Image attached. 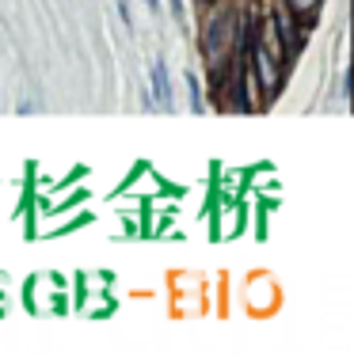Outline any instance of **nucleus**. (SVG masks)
I'll use <instances>...</instances> for the list:
<instances>
[{
	"label": "nucleus",
	"instance_id": "f257e3e1",
	"mask_svg": "<svg viewBox=\"0 0 354 361\" xmlns=\"http://www.w3.org/2000/svg\"><path fill=\"white\" fill-rule=\"evenodd\" d=\"M248 42H252V35H248ZM248 61H252V76H255V84H259V92H274V84H278V65H274V57L267 54V42H252Z\"/></svg>",
	"mask_w": 354,
	"mask_h": 361
},
{
	"label": "nucleus",
	"instance_id": "f03ea898",
	"mask_svg": "<svg viewBox=\"0 0 354 361\" xmlns=\"http://www.w3.org/2000/svg\"><path fill=\"white\" fill-rule=\"evenodd\" d=\"M229 38H236V23H232V16H229V12H218V16L210 19V27H206L202 54L218 61V57H221V50L229 46Z\"/></svg>",
	"mask_w": 354,
	"mask_h": 361
},
{
	"label": "nucleus",
	"instance_id": "7ed1b4c3",
	"mask_svg": "<svg viewBox=\"0 0 354 361\" xmlns=\"http://www.w3.org/2000/svg\"><path fill=\"white\" fill-rule=\"evenodd\" d=\"M271 23H274V31H278V46H282V57H293V46H301L297 42V27H293V12H286V8H278V12L271 16Z\"/></svg>",
	"mask_w": 354,
	"mask_h": 361
},
{
	"label": "nucleus",
	"instance_id": "20e7f679",
	"mask_svg": "<svg viewBox=\"0 0 354 361\" xmlns=\"http://www.w3.org/2000/svg\"><path fill=\"white\" fill-rule=\"evenodd\" d=\"M153 92H156V103H168L172 92H168V65L156 57L153 61Z\"/></svg>",
	"mask_w": 354,
	"mask_h": 361
},
{
	"label": "nucleus",
	"instance_id": "39448f33",
	"mask_svg": "<svg viewBox=\"0 0 354 361\" xmlns=\"http://www.w3.org/2000/svg\"><path fill=\"white\" fill-rule=\"evenodd\" d=\"M187 92H191V111H202V92H199V76L187 73Z\"/></svg>",
	"mask_w": 354,
	"mask_h": 361
},
{
	"label": "nucleus",
	"instance_id": "423d86ee",
	"mask_svg": "<svg viewBox=\"0 0 354 361\" xmlns=\"http://www.w3.org/2000/svg\"><path fill=\"white\" fill-rule=\"evenodd\" d=\"M290 4H293V8H297V12H305V16H309V12H312V8H317V4H320V0H290ZM297 12H293V16H297Z\"/></svg>",
	"mask_w": 354,
	"mask_h": 361
},
{
	"label": "nucleus",
	"instance_id": "0eeeda50",
	"mask_svg": "<svg viewBox=\"0 0 354 361\" xmlns=\"http://www.w3.org/2000/svg\"><path fill=\"white\" fill-rule=\"evenodd\" d=\"M118 16H122V23L130 27V8H126V0H118Z\"/></svg>",
	"mask_w": 354,
	"mask_h": 361
},
{
	"label": "nucleus",
	"instance_id": "6e6552de",
	"mask_svg": "<svg viewBox=\"0 0 354 361\" xmlns=\"http://www.w3.org/2000/svg\"><path fill=\"white\" fill-rule=\"evenodd\" d=\"M168 4H172V12H175V16H183V0H168Z\"/></svg>",
	"mask_w": 354,
	"mask_h": 361
},
{
	"label": "nucleus",
	"instance_id": "1a4fd4ad",
	"mask_svg": "<svg viewBox=\"0 0 354 361\" xmlns=\"http://www.w3.org/2000/svg\"><path fill=\"white\" fill-rule=\"evenodd\" d=\"M149 8H153V12H156V8H160V0H149Z\"/></svg>",
	"mask_w": 354,
	"mask_h": 361
}]
</instances>
